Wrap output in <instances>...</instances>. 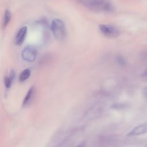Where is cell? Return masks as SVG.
Segmentation results:
<instances>
[{"label": "cell", "instance_id": "obj_7", "mask_svg": "<svg viewBox=\"0 0 147 147\" xmlns=\"http://www.w3.org/2000/svg\"><path fill=\"white\" fill-rule=\"evenodd\" d=\"M34 87H32L28 91V92H27L24 100L22 102V106H25L26 105H28V103L29 102V101L30 100L32 96L34 93Z\"/></svg>", "mask_w": 147, "mask_h": 147}, {"label": "cell", "instance_id": "obj_15", "mask_svg": "<svg viewBox=\"0 0 147 147\" xmlns=\"http://www.w3.org/2000/svg\"><path fill=\"white\" fill-rule=\"evenodd\" d=\"M142 75L144 76H147V70H146V71H145V72L142 74Z\"/></svg>", "mask_w": 147, "mask_h": 147}, {"label": "cell", "instance_id": "obj_9", "mask_svg": "<svg viewBox=\"0 0 147 147\" xmlns=\"http://www.w3.org/2000/svg\"><path fill=\"white\" fill-rule=\"evenodd\" d=\"M30 75V71L29 69H25L20 75L19 80L20 82H24L28 79Z\"/></svg>", "mask_w": 147, "mask_h": 147}, {"label": "cell", "instance_id": "obj_5", "mask_svg": "<svg viewBox=\"0 0 147 147\" xmlns=\"http://www.w3.org/2000/svg\"><path fill=\"white\" fill-rule=\"evenodd\" d=\"M147 133V121L134 127L128 134V136H139Z\"/></svg>", "mask_w": 147, "mask_h": 147}, {"label": "cell", "instance_id": "obj_6", "mask_svg": "<svg viewBox=\"0 0 147 147\" xmlns=\"http://www.w3.org/2000/svg\"><path fill=\"white\" fill-rule=\"evenodd\" d=\"M27 31L28 28L26 26H24L19 29L15 37V42L16 45H20L24 42L27 34Z\"/></svg>", "mask_w": 147, "mask_h": 147}, {"label": "cell", "instance_id": "obj_3", "mask_svg": "<svg viewBox=\"0 0 147 147\" xmlns=\"http://www.w3.org/2000/svg\"><path fill=\"white\" fill-rule=\"evenodd\" d=\"M99 29L100 32L105 36L109 38H116L118 37L120 34L119 29L113 25L100 24L99 26Z\"/></svg>", "mask_w": 147, "mask_h": 147}, {"label": "cell", "instance_id": "obj_14", "mask_svg": "<svg viewBox=\"0 0 147 147\" xmlns=\"http://www.w3.org/2000/svg\"><path fill=\"white\" fill-rule=\"evenodd\" d=\"M85 146H86V144L84 143V142H82V143H80V144H79L77 146H76V147H85Z\"/></svg>", "mask_w": 147, "mask_h": 147}, {"label": "cell", "instance_id": "obj_11", "mask_svg": "<svg viewBox=\"0 0 147 147\" xmlns=\"http://www.w3.org/2000/svg\"><path fill=\"white\" fill-rule=\"evenodd\" d=\"M117 61L120 65H124L126 64V61L125 59L121 56H118L117 57Z\"/></svg>", "mask_w": 147, "mask_h": 147}, {"label": "cell", "instance_id": "obj_13", "mask_svg": "<svg viewBox=\"0 0 147 147\" xmlns=\"http://www.w3.org/2000/svg\"><path fill=\"white\" fill-rule=\"evenodd\" d=\"M142 94L144 95V96L147 98V87H145L143 88L142 90Z\"/></svg>", "mask_w": 147, "mask_h": 147}, {"label": "cell", "instance_id": "obj_4", "mask_svg": "<svg viewBox=\"0 0 147 147\" xmlns=\"http://www.w3.org/2000/svg\"><path fill=\"white\" fill-rule=\"evenodd\" d=\"M37 54L36 48L32 45H28L24 48L21 52L22 58L28 62H33L35 60Z\"/></svg>", "mask_w": 147, "mask_h": 147}, {"label": "cell", "instance_id": "obj_12", "mask_svg": "<svg viewBox=\"0 0 147 147\" xmlns=\"http://www.w3.org/2000/svg\"><path fill=\"white\" fill-rule=\"evenodd\" d=\"M9 78H10V79L11 80L12 82L15 79V78H16V72H15V71H14V70H11V71L10 74Z\"/></svg>", "mask_w": 147, "mask_h": 147}, {"label": "cell", "instance_id": "obj_2", "mask_svg": "<svg viewBox=\"0 0 147 147\" xmlns=\"http://www.w3.org/2000/svg\"><path fill=\"white\" fill-rule=\"evenodd\" d=\"M51 30L54 37L58 40H63L67 36L65 25L60 19L56 18L52 21Z\"/></svg>", "mask_w": 147, "mask_h": 147}, {"label": "cell", "instance_id": "obj_1", "mask_svg": "<svg viewBox=\"0 0 147 147\" xmlns=\"http://www.w3.org/2000/svg\"><path fill=\"white\" fill-rule=\"evenodd\" d=\"M87 9L98 13H110L114 11V6L110 0H78Z\"/></svg>", "mask_w": 147, "mask_h": 147}, {"label": "cell", "instance_id": "obj_8", "mask_svg": "<svg viewBox=\"0 0 147 147\" xmlns=\"http://www.w3.org/2000/svg\"><path fill=\"white\" fill-rule=\"evenodd\" d=\"M11 20V13L10 11L6 9L4 13V17H3V26L4 28H6L9 23L10 22Z\"/></svg>", "mask_w": 147, "mask_h": 147}, {"label": "cell", "instance_id": "obj_10", "mask_svg": "<svg viewBox=\"0 0 147 147\" xmlns=\"http://www.w3.org/2000/svg\"><path fill=\"white\" fill-rule=\"evenodd\" d=\"M4 82H5V87L7 88H9L11 87L12 81H11V80L10 79V78L9 77H6L4 79Z\"/></svg>", "mask_w": 147, "mask_h": 147}]
</instances>
